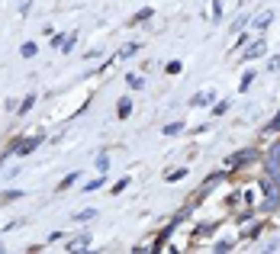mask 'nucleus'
Returning <instances> with one entry per match:
<instances>
[{"mask_svg": "<svg viewBox=\"0 0 280 254\" xmlns=\"http://www.w3.org/2000/svg\"><path fill=\"white\" fill-rule=\"evenodd\" d=\"M135 52H139V42H129V45H122V49H119V58H132Z\"/></svg>", "mask_w": 280, "mask_h": 254, "instance_id": "4be33fe9", "label": "nucleus"}, {"mask_svg": "<svg viewBox=\"0 0 280 254\" xmlns=\"http://www.w3.org/2000/svg\"><path fill=\"white\" fill-rule=\"evenodd\" d=\"M258 235H261V222H258L255 229H248V232H245V238H258Z\"/></svg>", "mask_w": 280, "mask_h": 254, "instance_id": "473e14b6", "label": "nucleus"}, {"mask_svg": "<svg viewBox=\"0 0 280 254\" xmlns=\"http://www.w3.org/2000/svg\"><path fill=\"white\" fill-rule=\"evenodd\" d=\"M36 52H39V45L32 42V39H29V42H23V45H19V55H23V58H36Z\"/></svg>", "mask_w": 280, "mask_h": 254, "instance_id": "ddd939ff", "label": "nucleus"}, {"mask_svg": "<svg viewBox=\"0 0 280 254\" xmlns=\"http://www.w3.org/2000/svg\"><path fill=\"white\" fill-rule=\"evenodd\" d=\"M74 183H78V174H68L65 180L58 183V190H68V187H74Z\"/></svg>", "mask_w": 280, "mask_h": 254, "instance_id": "cd10ccee", "label": "nucleus"}, {"mask_svg": "<svg viewBox=\"0 0 280 254\" xmlns=\"http://www.w3.org/2000/svg\"><path fill=\"white\" fill-rule=\"evenodd\" d=\"M277 132H280V109H277V116H274V119H271L268 126H264V135H277Z\"/></svg>", "mask_w": 280, "mask_h": 254, "instance_id": "f3484780", "label": "nucleus"}, {"mask_svg": "<svg viewBox=\"0 0 280 254\" xmlns=\"http://www.w3.org/2000/svg\"><path fill=\"white\" fill-rule=\"evenodd\" d=\"M255 212H258V209H242V212H238V216H235V222H238V225L251 222V219H255Z\"/></svg>", "mask_w": 280, "mask_h": 254, "instance_id": "b1692460", "label": "nucleus"}, {"mask_svg": "<svg viewBox=\"0 0 280 254\" xmlns=\"http://www.w3.org/2000/svg\"><path fill=\"white\" fill-rule=\"evenodd\" d=\"M280 206V190H274V193H268V200L261 203V212H274Z\"/></svg>", "mask_w": 280, "mask_h": 254, "instance_id": "1a4fd4ad", "label": "nucleus"}, {"mask_svg": "<svg viewBox=\"0 0 280 254\" xmlns=\"http://www.w3.org/2000/svg\"><path fill=\"white\" fill-rule=\"evenodd\" d=\"M126 187H129V177H122V180H116V183H113V190H110V193H113V196H119Z\"/></svg>", "mask_w": 280, "mask_h": 254, "instance_id": "a878e982", "label": "nucleus"}, {"mask_svg": "<svg viewBox=\"0 0 280 254\" xmlns=\"http://www.w3.org/2000/svg\"><path fill=\"white\" fill-rule=\"evenodd\" d=\"M165 71H168V74H181V71H184V65L174 58V61H168V65H165Z\"/></svg>", "mask_w": 280, "mask_h": 254, "instance_id": "bb28decb", "label": "nucleus"}, {"mask_svg": "<svg viewBox=\"0 0 280 254\" xmlns=\"http://www.w3.org/2000/svg\"><path fill=\"white\" fill-rule=\"evenodd\" d=\"M19 196H26V190H3V193H0V203H16Z\"/></svg>", "mask_w": 280, "mask_h": 254, "instance_id": "9d476101", "label": "nucleus"}, {"mask_svg": "<svg viewBox=\"0 0 280 254\" xmlns=\"http://www.w3.org/2000/svg\"><path fill=\"white\" fill-rule=\"evenodd\" d=\"M126 84L132 87V90H142V87H145V78H142V74H126Z\"/></svg>", "mask_w": 280, "mask_h": 254, "instance_id": "4468645a", "label": "nucleus"}, {"mask_svg": "<svg viewBox=\"0 0 280 254\" xmlns=\"http://www.w3.org/2000/svg\"><path fill=\"white\" fill-rule=\"evenodd\" d=\"M251 23V13H242V16H235V19H232V29H235V32H242V26H248Z\"/></svg>", "mask_w": 280, "mask_h": 254, "instance_id": "a211bd4d", "label": "nucleus"}, {"mask_svg": "<svg viewBox=\"0 0 280 254\" xmlns=\"http://www.w3.org/2000/svg\"><path fill=\"white\" fill-rule=\"evenodd\" d=\"M29 10H32V0H26V3L19 6V13H23V16H26V13H29Z\"/></svg>", "mask_w": 280, "mask_h": 254, "instance_id": "f704fd0d", "label": "nucleus"}, {"mask_svg": "<svg viewBox=\"0 0 280 254\" xmlns=\"http://www.w3.org/2000/svg\"><path fill=\"white\" fill-rule=\"evenodd\" d=\"M184 177H187V168H174V170H168V174H165V180L174 183V180H184Z\"/></svg>", "mask_w": 280, "mask_h": 254, "instance_id": "dca6fc26", "label": "nucleus"}, {"mask_svg": "<svg viewBox=\"0 0 280 254\" xmlns=\"http://www.w3.org/2000/svg\"><path fill=\"white\" fill-rule=\"evenodd\" d=\"M255 161H261V152L258 148H242V152H235L229 158V170H242V168H248V164H255Z\"/></svg>", "mask_w": 280, "mask_h": 254, "instance_id": "f257e3e1", "label": "nucleus"}, {"mask_svg": "<svg viewBox=\"0 0 280 254\" xmlns=\"http://www.w3.org/2000/svg\"><path fill=\"white\" fill-rule=\"evenodd\" d=\"M152 6H145V10H139V13H135V16L132 19H129V26H139V23H145V19H152Z\"/></svg>", "mask_w": 280, "mask_h": 254, "instance_id": "f8f14e48", "label": "nucleus"}, {"mask_svg": "<svg viewBox=\"0 0 280 254\" xmlns=\"http://www.w3.org/2000/svg\"><path fill=\"white\" fill-rule=\"evenodd\" d=\"M65 32H52V45H55V49H61V45H65Z\"/></svg>", "mask_w": 280, "mask_h": 254, "instance_id": "c85d7f7f", "label": "nucleus"}, {"mask_svg": "<svg viewBox=\"0 0 280 254\" xmlns=\"http://www.w3.org/2000/svg\"><path fill=\"white\" fill-rule=\"evenodd\" d=\"M71 251H78V248H91V235H81V238H74L71 245H68Z\"/></svg>", "mask_w": 280, "mask_h": 254, "instance_id": "aec40b11", "label": "nucleus"}, {"mask_svg": "<svg viewBox=\"0 0 280 254\" xmlns=\"http://www.w3.org/2000/svg\"><path fill=\"white\" fill-rule=\"evenodd\" d=\"M268 68H271V71H280V58H271V65H268Z\"/></svg>", "mask_w": 280, "mask_h": 254, "instance_id": "c9c22d12", "label": "nucleus"}, {"mask_svg": "<svg viewBox=\"0 0 280 254\" xmlns=\"http://www.w3.org/2000/svg\"><path fill=\"white\" fill-rule=\"evenodd\" d=\"M216 251H232V242H225V238H222V242H216Z\"/></svg>", "mask_w": 280, "mask_h": 254, "instance_id": "72a5a7b5", "label": "nucleus"}, {"mask_svg": "<svg viewBox=\"0 0 280 254\" xmlns=\"http://www.w3.org/2000/svg\"><path fill=\"white\" fill-rule=\"evenodd\" d=\"M255 81H258V78H255V71H248V74H245V78H242V84H238V90H242V93H248Z\"/></svg>", "mask_w": 280, "mask_h": 254, "instance_id": "6ab92c4d", "label": "nucleus"}, {"mask_svg": "<svg viewBox=\"0 0 280 254\" xmlns=\"http://www.w3.org/2000/svg\"><path fill=\"white\" fill-rule=\"evenodd\" d=\"M39 145H42V135H32V139H19L16 155H19V158H26V155H32V152H36Z\"/></svg>", "mask_w": 280, "mask_h": 254, "instance_id": "20e7f679", "label": "nucleus"}, {"mask_svg": "<svg viewBox=\"0 0 280 254\" xmlns=\"http://www.w3.org/2000/svg\"><path fill=\"white\" fill-rule=\"evenodd\" d=\"M225 177H229V170H216V174H209L206 180H203V190H200V196H206L209 190L216 187V183H222V180H225Z\"/></svg>", "mask_w": 280, "mask_h": 254, "instance_id": "423d86ee", "label": "nucleus"}, {"mask_svg": "<svg viewBox=\"0 0 280 254\" xmlns=\"http://www.w3.org/2000/svg\"><path fill=\"white\" fill-rule=\"evenodd\" d=\"M213 232H216V225H213V222H209V225H196V229H193V238H203V235H213Z\"/></svg>", "mask_w": 280, "mask_h": 254, "instance_id": "412c9836", "label": "nucleus"}, {"mask_svg": "<svg viewBox=\"0 0 280 254\" xmlns=\"http://www.w3.org/2000/svg\"><path fill=\"white\" fill-rule=\"evenodd\" d=\"M271 23H274V10H264L261 16H255V19H251V29H255V32H264Z\"/></svg>", "mask_w": 280, "mask_h": 254, "instance_id": "39448f33", "label": "nucleus"}, {"mask_svg": "<svg viewBox=\"0 0 280 254\" xmlns=\"http://www.w3.org/2000/svg\"><path fill=\"white\" fill-rule=\"evenodd\" d=\"M132 106H135L132 100H129V97H122L119 103H116V116H119V119H129V116H132Z\"/></svg>", "mask_w": 280, "mask_h": 254, "instance_id": "0eeeda50", "label": "nucleus"}, {"mask_svg": "<svg viewBox=\"0 0 280 254\" xmlns=\"http://www.w3.org/2000/svg\"><path fill=\"white\" fill-rule=\"evenodd\" d=\"M216 103V93L213 90H196L193 97H190L187 106H193V109H206V106H213Z\"/></svg>", "mask_w": 280, "mask_h": 254, "instance_id": "7ed1b4c3", "label": "nucleus"}, {"mask_svg": "<svg viewBox=\"0 0 280 254\" xmlns=\"http://www.w3.org/2000/svg\"><path fill=\"white\" fill-rule=\"evenodd\" d=\"M91 219H97V209H93V206H87V209L74 212V222H91Z\"/></svg>", "mask_w": 280, "mask_h": 254, "instance_id": "9b49d317", "label": "nucleus"}, {"mask_svg": "<svg viewBox=\"0 0 280 254\" xmlns=\"http://www.w3.org/2000/svg\"><path fill=\"white\" fill-rule=\"evenodd\" d=\"M222 16V0H213V19Z\"/></svg>", "mask_w": 280, "mask_h": 254, "instance_id": "2f4dec72", "label": "nucleus"}, {"mask_svg": "<svg viewBox=\"0 0 280 254\" xmlns=\"http://www.w3.org/2000/svg\"><path fill=\"white\" fill-rule=\"evenodd\" d=\"M161 132H165V135H181V132H184V122H168Z\"/></svg>", "mask_w": 280, "mask_h": 254, "instance_id": "5701e85b", "label": "nucleus"}, {"mask_svg": "<svg viewBox=\"0 0 280 254\" xmlns=\"http://www.w3.org/2000/svg\"><path fill=\"white\" fill-rule=\"evenodd\" d=\"M229 106H232V100H219L213 106V116H225V113H229Z\"/></svg>", "mask_w": 280, "mask_h": 254, "instance_id": "393cba45", "label": "nucleus"}, {"mask_svg": "<svg viewBox=\"0 0 280 254\" xmlns=\"http://www.w3.org/2000/svg\"><path fill=\"white\" fill-rule=\"evenodd\" d=\"M261 55H268V42H264V39L258 36L255 42H248V45H245V55H242V61H258Z\"/></svg>", "mask_w": 280, "mask_h": 254, "instance_id": "f03ea898", "label": "nucleus"}, {"mask_svg": "<svg viewBox=\"0 0 280 254\" xmlns=\"http://www.w3.org/2000/svg\"><path fill=\"white\" fill-rule=\"evenodd\" d=\"M103 183H106V174H103V177H93V180H91V183H84L81 190H84V193H93V190H100Z\"/></svg>", "mask_w": 280, "mask_h": 254, "instance_id": "2eb2a0df", "label": "nucleus"}, {"mask_svg": "<svg viewBox=\"0 0 280 254\" xmlns=\"http://www.w3.org/2000/svg\"><path fill=\"white\" fill-rule=\"evenodd\" d=\"M248 45V32H238V39H235V49H245Z\"/></svg>", "mask_w": 280, "mask_h": 254, "instance_id": "7c9ffc66", "label": "nucleus"}, {"mask_svg": "<svg viewBox=\"0 0 280 254\" xmlns=\"http://www.w3.org/2000/svg\"><path fill=\"white\" fill-rule=\"evenodd\" d=\"M97 168L106 174V170H110V158H106V155H100V158H97Z\"/></svg>", "mask_w": 280, "mask_h": 254, "instance_id": "c756f323", "label": "nucleus"}, {"mask_svg": "<svg viewBox=\"0 0 280 254\" xmlns=\"http://www.w3.org/2000/svg\"><path fill=\"white\" fill-rule=\"evenodd\" d=\"M36 100H39V97H36V93H26V97H23V100H19V106H16V113H19V116H26V113H29V109H32V106H36Z\"/></svg>", "mask_w": 280, "mask_h": 254, "instance_id": "6e6552de", "label": "nucleus"}]
</instances>
